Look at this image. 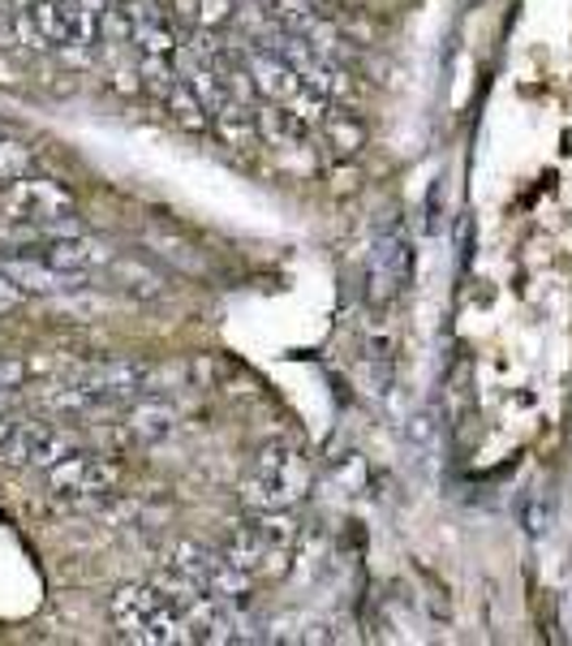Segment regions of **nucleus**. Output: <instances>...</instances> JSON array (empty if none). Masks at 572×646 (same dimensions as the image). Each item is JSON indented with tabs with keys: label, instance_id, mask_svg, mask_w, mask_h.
Masks as SVG:
<instances>
[{
	"label": "nucleus",
	"instance_id": "obj_1",
	"mask_svg": "<svg viewBox=\"0 0 572 646\" xmlns=\"http://www.w3.org/2000/svg\"><path fill=\"white\" fill-rule=\"evenodd\" d=\"M306 488H310L306 453L297 444H288V439H276V444L259 448L254 470L241 483V501L250 504L254 513H263V508H293L306 496Z\"/></svg>",
	"mask_w": 572,
	"mask_h": 646
},
{
	"label": "nucleus",
	"instance_id": "obj_2",
	"mask_svg": "<svg viewBox=\"0 0 572 646\" xmlns=\"http://www.w3.org/2000/svg\"><path fill=\"white\" fill-rule=\"evenodd\" d=\"M414 281V242L405 233L401 220H388L379 233H374V246H370V272H366V297L374 310H388L405 285Z\"/></svg>",
	"mask_w": 572,
	"mask_h": 646
},
{
	"label": "nucleus",
	"instance_id": "obj_3",
	"mask_svg": "<svg viewBox=\"0 0 572 646\" xmlns=\"http://www.w3.org/2000/svg\"><path fill=\"white\" fill-rule=\"evenodd\" d=\"M117 483H121V466L91 453H70L48 470V488L70 504H99L117 492Z\"/></svg>",
	"mask_w": 572,
	"mask_h": 646
},
{
	"label": "nucleus",
	"instance_id": "obj_4",
	"mask_svg": "<svg viewBox=\"0 0 572 646\" xmlns=\"http://www.w3.org/2000/svg\"><path fill=\"white\" fill-rule=\"evenodd\" d=\"M70 453H78L73 439L65 431L48 427V423H17V431L0 444L4 466H35V470H52Z\"/></svg>",
	"mask_w": 572,
	"mask_h": 646
},
{
	"label": "nucleus",
	"instance_id": "obj_5",
	"mask_svg": "<svg viewBox=\"0 0 572 646\" xmlns=\"http://www.w3.org/2000/svg\"><path fill=\"white\" fill-rule=\"evenodd\" d=\"M4 220H52L73 212V195L52 177H22L9 190H0Z\"/></svg>",
	"mask_w": 572,
	"mask_h": 646
},
{
	"label": "nucleus",
	"instance_id": "obj_6",
	"mask_svg": "<svg viewBox=\"0 0 572 646\" xmlns=\"http://www.w3.org/2000/svg\"><path fill=\"white\" fill-rule=\"evenodd\" d=\"M172 612V603H168V595L159 590V586H121L117 595H112V621L139 643L146 630L155 625V621H164Z\"/></svg>",
	"mask_w": 572,
	"mask_h": 646
},
{
	"label": "nucleus",
	"instance_id": "obj_7",
	"mask_svg": "<svg viewBox=\"0 0 572 646\" xmlns=\"http://www.w3.org/2000/svg\"><path fill=\"white\" fill-rule=\"evenodd\" d=\"M151 375L155 371L143 362H104L91 375H82V384L99 406H112V401H134V397L151 392Z\"/></svg>",
	"mask_w": 572,
	"mask_h": 646
},
{
	"label": "nucleus",
	"instance_id": "obj_8",
	"mask_svg": "<svg viewBox=\"0 0 572 646\" xmlns=\"http://www.w3.org/2000/svg\"><path fill=\"white\" fill-rule=\"evenodd\" d=\"M35 250H39V259H44V263H52L57 272H73V277H86V272H95V268L112 263V250H108L104 242L86 237V233L48 237V242H39Z\"/></svg>",
	"mask_w": 572,
	"mask_h": 646
},
{
	"label": "nucleus",
	"instance_id": "obj_9",
	"mask_svg": "<svg viewBox=\"0 0 572 646\" xmlns=\"http://www.w3.org/2000/svg\"><path fill=\"white\" fill-rule=\"evenodd\" d=\"M246 66H250V78H254V91L263 95V99H272V104H288L301 86H306V78L297 73L293 61H285L276 48H250L246 52Z\"/></svg>",
	"mask_w": 572,
	"mask_h": 646
},
{
	"label": "nucleus",
	"instance_id": "obj_10",
	"mask_svg": "<svg viewBox=\"0 0 572 646\" xmlns=\"http://www.w3.org/2000/svg\"><path fill=\"white\" fill-rule=\"evenodd\" d=\"M172 427H177V410L168 401H159V397H146V392L134 397L130 410L121 414V431H126L130 444H155Z\"/></svg>",
	"mask_w": 572,
	"mask_h": 646
},
{
	"label": "nucleus",
	"instance_id": "obj_11",
	"mask_svg": "<svg viewBox=\"0 0 572 646\" xmlns=\"http://www.w3.org/2000/svg\"><path fill=\"white\" fill-rule=\"evenodd\" d=\"M254 121H259V139H267L272 146H306L310 139V121H301L288 104H263L254 108Z\"/></svg>",
	"mask_w": 572,
	"mask_h": 646
},
{
	"label": "nucleus",
	"instance_id": "obj_12",
	"mask_svg": "<svg viewBox=\"0 0 572 646\" xmlns=\"http://www.w3.org/2000/svg\"><path fill=\"white\" fill-rule=\"evenodd\" d=\"M164 108H168V117L181 126V130H190V134H203V130H212V113L203 108V99L190 91V82L186 78H177L164 95Z\"/></svg>",
	"mask_w": 572,
	"mask_h": 646
},
{
	"label": "nucleus",
	"instance_id": "obj_13",
	"mask_svg": "<svg viewBox=\"0 0 572 646\" xmlns=\"http://www.w3.org/2000/svg\"><path fill=\"white\" fill-rule=\"evenodd\" d=\"M212 130L228 146H254L259 143V121H254V108H250V104H237V99H228V104L215 113Z\"/></svg>",
	"mask_w": 572,
	"mask_h": 646
},
{
	"label": "nucleus",
	"instance_id": "obj_14",
	"mask_svg": "<svg viewBox=\"0 0 572 646\" xmlns=\"http://www.w3.org/2000/svg\"><path fill=\"white\" fill-rule=\"evenodd\" d=\"M112 277H117V285L126 289L130 297H139V302H155L168 289V281L155 268H146L143 259H112Z\"/></svg>",
	"mask_w": 572,
	"mask_h": 646
},
{
	"label": "nucleus",
	"instance_id": "obj_15",
	"mask_svg": "<svg viewBox=\"0 0 572 646\" xmlns=\"http://www.w3.org/2000/svg\"><path fill=\"white\" fill-rule=\"evenodd\" d=\"M323 134H327V146H332V155L336 160H354L361 155V146H366V126H361L354 113H327V121H323Z\"/></svg>",
	"mask_w": 572,
	"mask_h": 646
},
{
	"label": "nucleus",
	"instance_id": "obj_16",
	"mask_svg": "<svg viewBox=\"0 0 572 646\" xmlns=\"http://www.w3.org/2000/svg\"><path fill=\"white\" fill-rule=\"evenodd\" d=\"M272 548H288L293 552V543H297V535H301V526H297V517L288 513V508H263V513H254V521H250Z\"/></svg>",
	"mask_w": 572,
	"mask_h": 646
},
{
	"label": "nucleus",
	"instance_id": "obj_17",
	"mask_svg": "<svg viewBox=\"0 0 572 646\" xmlns=\"http://www.w3.org/2000/svg\"><path fill=\"white\" fill-rule=\"evenodd\" d=\"M267 4H272L276 26H281V31H293V35H301L310 22L323 17V13H319V0H267Z\"/></svg>",
	"mask_w": 572,
	"mask_h": 646
},
{
	"label": "nucleus",
	"instance_id": "obj_18",
	"mask_svg": "<svg viewBox=\"0 0 572 646\" xmlns=\"http://www.w3.org/2000/svg\"><path fill=\"white\" fill-rule=\"evenodd\" d=\"M31 164H35V151L26 143H13V139H0V190H9L13 181L31 177Z\"/></svg>",
	"mask_w": 572,
	"mask_h": 646
},
{
	"label": "nucleus",
	"instance_id": "obj_19",
	"mask_svg": "<svg viewBox=\"0 0 572 646\" xmlns=\"http://www.w3.org/2000/svg\"><path fill=\"white\" fill-rule=\"evenodd\" d=\"M237 9H241V0H194V22H199V31H228L233 22H237Z\"/></svg>",
	"mask_w": 572,
	"mask_h": 646
},
{
	"label": "nucleus",
	"instance_id": "obj_20",
	"mask_svg": "<svg viewBox=\"0 0 572 646\" xmlns=\"http://www.w3.org/2000/svg\"><path fill=\"white\" fill-rule=\"evenodd\" d=\"M134 48H139L143 57H177L181 39H177V31H172L168 22H155V26H143V31L134 35Z\"/></svg>",
	"mask_w": 572,
	"mask_h": 646
},
{
	"label": "nucleus",
	"instance_id": "obj_21",
	"mask_svg": "<svg viewBox=\"0 0 572 646\" xmlns=\"http://www.w3.org/2000/svg\"><path fill=\"white\" fill-rule=\"evenodd\" d=\"M146 242H151V246H159V255H164V259H172V263H177V268H186V272H199V268H203V259H199V255H190L194 246H186V242H177V237L151 233Z\"/></svg>",
	"mask_w": 572,
	"mask_h": 646
},
{
	"label": "nucleus",
	"instance_id": "obj_22",
	"mask_svg": "<svg viewBox=\"0 0 572 646\" xmlns=\"http://www.w3.org/2000/svg\"><path fill=\"white\" fill-rule=\"evenodd\" d=\"M17 302H26V293L13 285V277H9L4 268H0V310H13Z\"/></svg>",
	"mask_w": 572,
	"mask_h": 646
},
{
	"label": "nucleus",
	"instance_id": "obj_23",
	"mask_svg": "<svg viewBox=\"0 0 572 646\" xmlns=\"http://www.w3.org/2000/svg\"><path fill=\"white\" fill-rule=\"evenodd\" d=\"M332 186H336V195H341V190L349 195V190H358V173H354V168H345V173L336 168V181H332Z\"/></svg>",
	"mask_w": 572,
	"mask_h": 646
},
{
	"label": "nucleus",
	"instance_id": "obj_24",
	"mask_svg": "<svg viewBox=\"0 0 572 646\" xmlns=\"http://www.w3.org/2000/svg\"><path fill=\"white\" fill-rule=\"evenodd\" d=\"M13 431H17V419H9V414H0V444H4V439H9Z\"/></svg>",
	"mask_w": 572,
	"mask_h": 646
},
{
	"label": "nucleus",
	"instance_id": "obj_25",
	"mask_svg": "<svg viewBox=\"0 0 572 646\" xmlns=\"http://www.w3.org/2000/svg\"><path fill=\"white\" fill-rule=\"evenodd\" d=\"M254 4H263V0H254Z\"/></svg>",
	"mask_w": 572,
	"mask_h": 646
}]
</instances>
